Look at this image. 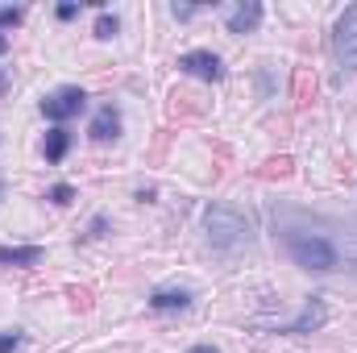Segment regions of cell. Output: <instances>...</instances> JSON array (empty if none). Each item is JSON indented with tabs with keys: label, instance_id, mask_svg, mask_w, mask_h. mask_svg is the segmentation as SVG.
<instances>
[{
	"label": "cell",
	"instance_id": "2",
	"mask_svg": "<svg viewBox=\"0 0 357 353\" xmlns=\"http://www.w3.org/2000/svg\"><path fill=\"white\" fill-rule=\"evenodd\" d=\"M204 229H208V241L216 254H237L250 246V220L229 208V204H208L204 208Z\"/></svg>",
	"mask_w": 357,
	"mask_h": 353
},
{
	"label": "cell",
	"instance_id": "10",
	"mask_svg": "<svg viewBox=\"0 0 357 353\" xmlns=\"http://www.w3.org/2000/svg\"><path fill=\"white\" fill-rule=\"evenodd\" d=\"M67 150H71V129L54 125V129L46 133V142H42V154H46V163H63V158H67Z\"/></svg>",
	"mask_w": 357,
	"mask_h": 353
},
{
	"label": "cell",
	"instance_id": "20",
	"mask_svg": "<svg viewBox=\"0 0 357 353\" xmlns=\"http://www.w3.org/2000/svg\"><path fill=\"white\" fill-rule=\"evenodd\" d=\"M187 353H220V350H216V345H191Z\"/></svg>",
	"mask_w": 357,
	"mask_h": 353
},
{
	"label": "cell",
	"instance_id": "11",
	"mask_svg": "<svg viewBox=\"0 0 357 353\" xmlns=\"http://www.w3.org/2000/svg\"><path fill=\"white\" fill-rule=\"evenodd\" d=\"M42 246H0V266H38Z\"/></svg>",
	"mask_w": 357,
	"mask_h": 353
},
{
	"label": "cell",
	"instance_id": "19",
	"mask_svg": "<svg viewBox=\"0 0 357 353\" xmlns=\"http://www.w3.org/2000/svg\"><path fill=\"white\" fill-rule=\"evenodd\" d=\"M71 17H79V4H59V21H71Z\"/></svg>",
	"mask_w": 357,
	"mask_h": 353
},
{
	"label": "cell",
	"instance_id": "8",
	"mask_svg": "<svg viewBox=\"0 0 357 353\" xmlns=\"http://www.w3.org/2000/svg\"><path fill=\"white\" fill-rule=\"evenodd\" d=\"M150 308L154 312H187L191 308V291L187 287H158L150 295Z\"/></svg>",
	"mask_w": 357,
	"mask_h": 353
},
{
	"label": "cell",
	"instance_id": "23",
	"mask_svg": "<svg viewBox=\"0 0 357 353\" xmlns=\"http://www.w3.org/2000/svg\"><path fill=\"white\" fill-rule=\"evenodd\" d=\"M0 200H4V179H0Z\"/></svg>",
	"mask_w": 357,
	"mask_h": 353
},
{
	"label": "cell",
	"instance_id": "16",
	"mask_svg": "<svg viewBox=\"0 0 357 353\" xmlns=\"http://www.w3.org/2000/svg\"><path fill=\"white\" fill-rule=\"evenodd\" d=\"M345 258H349V270H354V278H357V229L349 233V241H345Z\"/></svg>",
	"mask_w": 357,
	"mask_h": 353
},
{
	"label": "cell",
	"instance_id": "14",
	"mask_svg": "<svg viewBox=\"0 0 357 353\" xmlns=\"http://www.w3.org/2000/svg\"><path fill=\"white\" fill-rule=\"evenodd\" d=\"M75 200V187L71 183H54L50 187V204H71Z\"/></svg>",
	"mask_w": 357,
	"mask_h": 353
},
{
	"label": "cell",
	"instance_id": "15",
	"mask_svg": "<svg viewBox=\"0 0 357 353\" xmlns=\"http://www.w3.org/2000/svg\"><path fill=\"white\" fill-rule=\"evenodd\" d=\"M21 341H25V337H21L17 329H8V333H0V353H13L17 345H21Z\"/></svg>",
	"mask_w": 357,
	"mask_h": 353
},
{
	"label": "cell",
	"instance_id": "22",
	"mask_svg": "<svg viewBox=\"0 0 357 353\" xmlns=\"http://www.w3.org/2000/svg\"><path fill=\"white\" fill-rule=\"evenodd\" d=\"M4 50H8V38H4V33H0V54H4Z\"/></svg>",
	"mask_w": 357,
	"mask_h": 353
},
{
	"label": "cell",
	"instance_id": "21",
	"mask_svg": "<svg viewBox=\"0 0 357 353\" xmlns=\"http://www.w3.org/2000/svg\"><path fill=\"white\" fill-rule=\"evenodd\" d=\"M4 91H8V71L0 67V96H4Z\"/></svg>",
	"mask_w": 357,
	"mask_h": 353
},
{
	"label": "cell",
	"instance_id": "7",
	"mask_svg": "<svg viewBox=\"0 0 357 353\" xmlns=\"http://www.w3.org/2000/svg\"><path fill=\"white\" fill-rule=\"evenodd\" d=\"M328 320V308H324V295H307L303 299V312H299V320H291V324H282L278 333H316L320 324Z\"/></svg>",
	"mask_w": 357,
	"mask_h": 353
},
{
	"label": "cell",
	"instance_id": "1",
	"mask_svg": "<svg viewBox=\"0 0 357 353\" xmlns=\"http://www.w3.org/2000/svg\"><path fill=\"white\" fill-rule=\"evenodd\" d=\"M278 241H282V250H287L291 262L303 266V270H312V274H333V270L341 266V250H337V241H333L328 233H320V229H307V225H282V229H278Z\"/></svg>",
	"mask_w": 357,
	"mask_h": 353
},
{
	"label": "cell",
	"instance_id": "9",
	"mask_svg": "<svg viewBox=\"0 0 357 353\" xmlns=\"http://www.w3.org/2000/svg\"><path fill=\"white\" fill-rule=\"evenodd\" d=\"M116 133H121V112H116V104H104L91 117V142H112Z\"/></svg>",
	"mask_w": 357,
	"mask_h": 353
},
{
	"label": "cell",
	"instance_id": "4",
	"mask_svg": "<svg viewBox=\"0 0 357 353\" xmlns=\"http://www.w3.org/2000/svg\"><path fill=\"white\" fill-rule=\"evenodd\" d=\"M84 104H88V91L84 88H59V91H50V96L42 100V117L54 121V125H63V121L79 117Z\"/></svg>",
	"mask_w": 357,
	"mask_h": 353
},
{
	"label": "cell",
	"instance_id": "6",
	"mask_svg": "<svg viewBox=\"0 0 357 353\" xmlns=\"http://www.w3.org/2000/svg\"><path fill=\"white\" fill-rule=\"evenodd\" d=\"M262 17H266V8L258 4V0H241V4H233L229 13H225V29L229 33H254L258 25H262Z\"/></svg>",
	"mask_w": 357,
	"mask_h": 353
},
{
	"label": "cell",
	"instance_id": "13",
	"mask_svg": "<svg viewBox=\"0 0 357 353\" xmlns=\"http://www.w3.org/2000/svg\"><path fill=\"white\" fill-rule=\"evenodd\" d=\"M116 29H121V21H116V13H112V17L104 13V17L96 21V38H116Z\"/></svg>",
	"mask_w": 357,
	"mask_h": 353
},
{
	"label": "cell",
	"instance_id": "3",
	"mask_svg": "<svg viewBox=\"0 0 357 353\" xmlns=\"http://www.w3.org/2000/svg\"><path fill=\"white\" fill-rule=\"evenodd\" d=\"M333 54H337L341 71H357V4H349V8L337 17V29H333Z\"/></svg>",
	"mask_w": 357,
	"mask_h": 353
},
{
	"label": "cell",
	"instance_id": "12",
	"mask_svg": "<svg viewBox=\"0 0 357 353\" xmlns=\"http://www.w3.org/2000/svg\"><path fill=\"white\" fill-rule=\"evenodd\" d=\"M21 17H25V8H13V4H0V33H4V29H13V25H21Z\"/></svg>",
	"mask_w": 357,
	"mask_h": 353
},
{
	"label": "cell",
	"instance_id": "18",
	"mask_svg": "<svg viewBox=\"0 0 357 353\" xmlns=\"http://www.w3.org/2000/svg\"><path fill=\"white\" fill-rule=\"evenodd\" d=\"M104 229H108V216H96L88 229V237H104Z\"/></svg>",
	"mask_w": 357,
	"mask_h": 353
},
{
	"label": "cell",
	"instance_id": "17",
	"mask_svg": "<svg viewBox=\"0 0 357 353\" xmlns=\"http://www.w3.org/2000/svg\"><path fill=\"white\" fill-rule=\"evenodd\" d=\"M171 13H175V21H191L199 8H195V4H171Z\"/></svg>",
	"mask_w": 357,
	"mask_h": 353
},
{
	"label": "cell",
	"instance_id": "5",
	"mask_svg": "<svg viewBox=\"0 0 357 353\" xmlns=\"http://www.w3.org/2000/svg\"><path fill=\"white\" fill-rule=\"evenodd\" d=\"M178 67L187 75H195V80H208V84H220L225 80V63L212 50H187V54H178Z\"/></svg>",
	"mask_w": 357,
	"mask_h": 353
}]
</instances>
